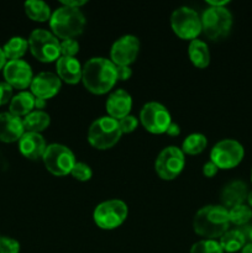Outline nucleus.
I'll list each match as a JSON object with an SVG mask.
<instances>
[{"label": "nucleus", "mask_w": 252, "mask_h": 253, "mask_svg": "<svg viewBox=\"0 0 252 253\" xmlns=\"http://www.w3.org/2000/svg\"><path fill=\"white\" fill-rule=\"evenodd\" d=\"M82 82L90 93L96 95L108 93L118 82L116 66L110 59L103 57L90 58L83 66Z\"/></svg>", "instance_id": "obj_1"}, {"label": "nucleus", "mask_w": 252, "mask_h": 253, "mask_svg": "<svg viewBox=\"0 0 252 253\" xmlns=\"http://www.w3.org/2000/svg\"><path fill=\"white\" fill-rule=\"evenodd\" d=\"M229 209L222 205H207L195 214L193 229L205 240H215L229 231Z\"/></svg>", "instance_id": "obj_2"}, {"label": "nucleus", "mask_w": 252, "mask_h": 253, "mask_svg": "<svg viewBox=\"0 0 252 253\" xmlns=\"http://www.w3.org/2000/svg\"><path fill=\"white\" fill-rule=\"evenodd\" d=\"M85 17L79 9H72L62 5L52 12L49 27L52 34L62 40L74 39L83 32L85 27Z\"/></svg>", "instance_id": "obj_3"}, {"label": "nucleus", "mask_w": 252, "mask_h": 253, "mask_svg": "<svg viewBox=\"0 0 252 253\" xmlns=\"http://www.w3.org/2000/svg\"><path fill=\"white\" fill-rule=\"evenodd\" d=\"M119 121L110 116H101L93 121L88 130V141L96 150H109L114 147L121 138Z\"/></svg>", "instance_id": "obj_4"}, {"label": "nucleus", "mask_w": 252, "mask_h": 253, "mask_svg": "<svg viewBox=\"0 0 252 253\" xmlns=\"http://www.w3.org/2000/svg\"><path fill=\"white\" fill-rule=\"evenodd\" d=\"M203 34L212 41H217L230 34L232 27V15L225 6H209L202 16Z\"/></svg>", "instance_id": "obj_5"}, {"label": "nucleus", "mask_w": 252, "mask_h": 253, "mask_svg": "<svg viewBox=\"0 0 252 253\" xmlns=\"http://www.w3.org/2000/svg\"><path fill=\"white\" fill-rule=\"evenodd\" d=\"M27 41H29V48L32 56L40 62H43V63L57 62L61 57V42L52 32L47 30H34Z\"/></svg>", "instance_id": "obj_6"}, {"label": "nucleus", "mask_w": 252, "mask_h": 253, "mask_svg": "<svg viewBox=\"0 0 252 253\" xmlns=\"http://www.w3.org/2000/svg\"><path fill=\"white\" fill-rule=\"evenodd\" d=\"M128 215L126 203L119 199L106 200L96 205L93 212V220L101 230H114L125 222Z\"/></svg>", "instance_id": "obj_7"}, {"label": "nucleus", "mask_w": 252, "mask_h": 253, "mask_svg": "<svg viewBox=\"0 0 252 253\" xmlns=\"http://www.w3.org/2000/svg\"><path fill=\"white\" fill-rule=\"evenodd\" d=\"M170 26L173 32L182 40L193 41L203 32L202 17L195 10L188 6H180L172 12Z\"/></svg>", "instance_id": "obj_8"}, {"label": "nucleus", "mask_w": 252, "mask_h": 253, "mask_svg": "<svg viewBox=\"0 0 252 253\" xmlns=\"http://www.w3.org/2000/svg\"><path fill=\"white\" fill-rule=\"evenodd\" d=\"M42 160L47 170L57 177L71 174L74 165L77 163L76 156L71 148L61 143H52L47 146Z\"/></svg>", "instance_id": "obj_9"}, {"label": "nucleus", "mask_w": 252, "mask_h": 253, "mask_svg": "<svg viewBox=\"0 0 252 253\" xmlns=\"http://www.w3.org/2000/svg\"><path fill=\"white\" fill-rule=\"evenodd\" d=\"M244 146L236 140L226 138L219 141L210 152V161L219 169H231L239 166L244 160Z\"/></svg>", "instance_id": "obj_10"}, {"label": "nucleus", "mask_w": 252, "mask_h": 253, "mask_svg": "<svg viewBox=\"0 0 252 253\" xmlns=\"http://www.w3.org/2000/svg\"><path fill=\"white\" fill-rule=\"evenodd\" d=\"M185 165L184 153L175 146L163 148L155 163L158 177L163 180H173L182 173Z\"/></svg>", "instance_id": "obj_11"}, {"label": "nucleus", "mask_w": 252, "mask_h": 253, "mask_svg": "<svg viewBox=\"0 0 252 253\" xmlns=\"http://www.w3.org/2000/svg\"><path fill=\"white\" fill-rule=\"evenodd\" d=\"M140 121L148 132L161 135V133L167 132L168 126L172 123V118L165 105L151 101V103L145 104L141 109Z\"/></svg>", "instance_id": "obj_12"}, {"label": "nucleus", "mask_w": 252, "mask_h": 253, "mask_svg": "<svg viewBox=\"0 0 252 253\" xmlns=\"http://www.w3.org/2000/svg\"><path fill=\"white\" fill-rule=\"evenodd\" d=\"M140 52V41L136 36L125 35L113 43L110 49V61L116 67L128 66L136 61Z\"/></svg>", "instance_id": "obj_13"}, {"label": "nucleus", "mask_w": 252, "mask_h": 253, "mask_svg": "<svg viewBox=\"0 0 252 253\" xmlns=\"http://www.w3.org/2000/svg\"><path fill=\"white\" fill-rule=\"evenodd\" d=\"M2 72L5 82L16 89H26L34 79L31 66L22 59L6 62Z\"/></svg>", "instance_id": "obj_14"}, {"label": "nucleus", "mask_w": 252, "mask_h": 253, "mask_svg": "<svg viewBox=\"0 0 252 253\" xmlns=\"http://www.w3.org/2000/svg\"><path fill=\"white\" fill-rule=\"evenodd\" d=\"M62 86V81L58 78V76L51 72H41L34 77L31 82V93L34 94L35 98L51 99L56 95Z\"/></svg>", "instance_id": "obj_15"}, {"label": "nucleus", "mask_w": 252, "mask_h": 253, "mask_svg": "<svg viewBox=\"0 0 252 253\" xmlns=\"http://www.w3.org/2000/svg\"><path fill=\"white\" fill-rule=\"evenodd\" d=\"M105 106L109 114L108 116L115 120H121L125 116L130 115L131 108H132V98L124 89H116L109 95Z\"/></svg>", "instance_id": "obj_16"}, {"label": "nucleus", "mask_w": 252, "mask_h": 253, "mask_svg": "<svg viewBox=\"0 0 252 253\" xmlns=\"http://www.w3.org/2000/svg\"><path fill=\"white\" fill-rule=\"evenodd\" d=\"M47 145L43 136L36 132H25L19 140V150L24 157L29 160L42 158Z\"/></svg>", "instance_id": "obj_17"}, {"label": "nucleus", "mask_w": 252, "mask_h": 253, "mask_svg": "<svg viewBox=\"0 0 252 253\" xmlns=\"http://www.w3.org/2000/svg\"><path fill=\"white\" fill-rule=\"evenodd\" d=\"M25 133L22 120L11 113L0 114V141L6 143L15 142Z\"/></svg>", "instance_id": "obj_18"}, {"label": "nucleus", "mask_w": 252, "mask_h": 253, "mask_svg": "<svg viewBox=\"0 0 252 253\" xmlns=\"http://www.w3.org/2000/svg\"><path fill=\"white\" fill-rule=\"evenodd\" d=\"M57 76L67 84H77L82 81L83 67L76 57L61 56L56 62Z\"/></svg>", "instance_id": "obj_19"}, {"label": "nucleus", "mask_w": 252, "mask_h": 253, "mask_svg": "<svg viewBox=\"0 0 252 253\" xmlns=\"http://www.w3.org/2000/svg\"><path fill=\"white\" fill-rule=\"evenodd\" d=\"M247 194H249V189H247L246 183L242 180H232L229 184L224 187L221 190V203L222 207L227 208H234L237 205L245 204L247 199Z\"/></svg>", "instance_id": "obj_20"}, {"label": "nucleus", "mask_w": 252, "mask_h": 253, "mask_svg": "<svg viewBox=\"0 0 252 253\" xmlns=\"http://www.w3.org/2000/svg\"><path fill=\"white\" fill-rule=\"evenodd\" d=\"M35 99L36 98L34 96V94L30 93V91H20L19 94L12 96V99L10 100L9 113L17 116V118L29 115L35 109Z\"/></svg>", "instance_id": "obj_21"}, {"label": "nucleus", "mask_w": 252, "mask_h": 253, "mask_svg": "<svg viewBox=\"0 0 252 253\" xmlns=\"http://www.w3.org/2000/svg\"><path fill=\"white\" fill-rule=\"evenodd\" d=\"M188 56L193 66L197 68H207L210 63V52L208 44L202 40H193L188 46Z\"/></svg>", "instance_id": "obj_22"}, {"label": "nucleus", "mask_w": 252, "mask_h": 253, "mask_svg": "<svg viewBox=\"0 0 252 253\" xmlns=\"http://www.w3.org/2000/svg\"><path fill=\"white\" fill-rule=\"evenodd\" d=\"M219 244L224 252L234 253L241 251L246 245V235L241 230H229L220 237Z\"/></svg>", "instance_id": "obj_23"}, {"label": "nucleus", "mask_w": 252, "mask_h": 253, "mask_svg": "<svg viewBox=\"0 0 252 253\" xmlns=\"http://www.w3.org/2000/svg\"><path fill=\"white\" fill-rule=\"evenodd\" d=\"M51 123V118L47 113L42 110H36L26 115L22 120L24 124L25 132H36L41 133L46 130Z\"/></svg>", "instance_id": "obj_24"}, {"label": "nucleus", "mask_w": 252, "mask_h": 253, "mask_svg": "<svg viewBox=\"0 0 252 253\" xmlns=\"http://www.w3.org/2000/svg\"><path fill=\"white\" fill-rule=\"evenodd\" d=\"M25 12L34 21L44 22L49 21L52 14L48 5L41 0H30L25 2Z\"/></svg>", "instance_id": "obj_25"}, {"label": "nucleus", "mask_w": 252, "mask_h": 253, "mask_svg": "<svg viewBox=\"0 0 252 253\" xmlns=\"http://www.w3.org/2000/svg\"><path fill=\"white\" fill-rule=\"evenodd\" d=\"M27 48H29V41L24 37L15 36L11 37L6 43L2 47V51L6 58L10 61H16L20 59L25 53H26Z\"/></svg>", "instance_id": "obj_26"}, {"label": "nucleus", "mask_w": 252, "mask_h": 253, "mask_svg": "<svg viewBox=\"0 0 252 253\" xmlns=\"http://www.w3.org/2000/svg\"><path fill=\"white\" fill-rule=\"evenodd\" d=\"M207 146L208 140L203 133H192V135L187 136V138L183 141L180 150L185 155L195 156L202 153L207 148Z\"/></svg>", "instance_id": "obj_27"}, {"label": "nucleus", "mask_w": 252, "mask_h": 253, "mask_svg": "<svg viewBox=\"0 0 252 253\" xmlns=\"http://www.w3.org/2000/svg\"><path fill=\"white\" fill-rule=\"evenodd\" d=\"M229 219L230 224H234L236 226H244L252 219V209L246 204L231 208L229 209Z\"/></svg>", "instance_id": "obj_28"}, {"label": "nucleus", "mask_w": 252, "mask_h": 253, "mask_svg": "<svg viewBox=\"0 0 252 253\" xmlns=\"http://www.w3.org/2000/svg\"><path fill=\"white\" fill-rule=\"evenodd\" d=\"M190 253H224L216 240H202L190 249Z\"/></svg>", "instance_id": "obj_29"}, {"label": "nucleus", "mask_w": 252, "mask_h": 253, "mask_svg": "<svg viewBox=\"0 0 252 253\" xmlns=\"http://www.w3.org/2000/svg\"><path fill=\"white\" fill-rule=\"evenodd\" d=\"M71 174L74 179L79 180V182H86V180H89L93 177V170L85 163L77 162L74 165L73 169H72Z\"/></svg>", "instance_id": "obj_30"}, {"label": "nucleus", "mask_w": 252, "mask_h": 253, "mask_svg": "<svg viewBox=\"0 0 252 253\" xmlns=\"http://www.w3.org/2000/svg\"><path fill=\"white\" fill-rule=\"evenodd\" d=\"M79 52V43L77 40L69 39L63 40L61 42V56L63 57H76Z\"/></svg>", "instance_id": "obj_31"}, {"label": "nucleus", "mask_w": 252, "mask_h": 253, "mask_svg": "<svg viewBox=\"0 0 252 253\" xmlns=\"http://www.w3.org/2000/svg\"><path fill=\"white\" fill-rule=\"evenodd\" d=\"M20 244L11 237H0V253H19Z\"/></svg>", "instance_id": "obj_32"}, {"label": "nucleus", "mask_w": 252, "mask_h": 253, "mask_svg": "<svg viewBox=\"0 0 252 253\" xmlns=\"http://www.w3.org/2000/svg\"><path fill=\"white\" fill-rule=\"evenodd\" d=\"M118 121H119V125H120L121 132H123V133L133 132V131L136 130V127H137V125H138L137 119H136L135 116H132V115L125 116V118L121 119V120H118Z\"/></svg>", "instance_id": "obj_33"}, {"label": "nucleus", "mask_w": 252, "mask_h": 253, "mask_svg": "<svg viewBox=\"0 0 252 253\" xmlns=\"http://www.w3.org/2000/svg\"><path fill=\"white\" fill-rule=\"evenodd\" d=\"M12 99V86L9 85L6 82L0 83V106L10 103Z\"/></svg>", "instance_id": "obj_34"}, {"label": "nucleus", "mask_w": 252, "mask_h": 253, "mask_svg": "<svg viewBox=\"0 0 252 253\" xmlns=\"http://www.w3.org/2000/svg\"><path fill=\"white\" fill-rule=\"evenodd\" d=\"M116 74H118V81H127L132 76V69L128 66L116 67Z\"/></svg>", "instance_id": "obj_35"}, {"label": "nucleus", "mask_w": 252, "mask_h": 253, "mask_svg": "<svg viewBox=\"0 0 252 253\" xmlns=\"http://www.w3.org/2000/svg\"><path fill=\"white\" fill-rule=\"evenodd\" d=\"M217 170H219V168H217L211 161H209V162H207L203 166V174L208 178H212L214 175H216Z\"/></svg>", "instance_id": "obj_36"}, {"label": "nucleus", "mask_w": 252, "mask_h": 253, "mask_svg": "<svg viewBox=\"0 0 252 253\" xmlns=\"http://www.w3.org/2000/svg\"><path fill=\"white\" fill-rule=\"evenodd\" d=\"M86 1L84 0H63L62 5L67 7H72V9H79L81 6L85 5Z\"/></svg>", "instance_id": "obj_37"}, {"label": "nucleus", "mask_w": 252, "mask_h": 253, "mask_svg": "<svg viewBox=\"0 0 252 253\" xmlns=\"http://www.w3.org/2000/svg\"><path fill=\"white\" fill-rule=\"evenodd\" d=\"M167 135L169 136H173V137H175V136H179L180 133V127L178 124H174V123H170V125L168 126L167 128Z\"/></svg>", "instance_id": "obj_38"}, {"label": "nucleus", "mask_w": 252, "mask_h": 253, "mask_svg": "<svg viewBox=\"0 0 252 253\" xmlns=\"http://www.w3.org/2000/svg\"><path fill=\"white\" fill-rule=\"evenodd\" d=\"M208 4H209L210 6L220 7V6H225V5H226V4H229V1H227V0H221V1H215V0H209V1H208Z\"/></svg>", "instance_id": "obj_39"}, {"label": "nucleus", "mask_w": 252, "mask_h": 253, "mask_svg": "<svg viewBox=\"0 0 252 253\" xmlns=\"http://www.w3.org/2000/svg\"><path fill=\"white\" fill-rule=\"evenodd\" d=\"M46 100H43V99H39L36 98L35 99V108L37 109V110H41V109H43L44 106H46Z\"/></svg>", "instance_id": "obj_40"}, {"label": "nucleus", "mask_w": 252, "mask_h": 253, "mask_svg": "<svg viewBox=\"0 0 252 253\" xmlns=\"http://www.w3.org/2000/svg\"><path fill=\"white\" fill-rule=\"evenodd\" d=\"M5 64H6V57H5L2 48L0 47V69H4Z\"/></svg>", "instance_id": "obj_41"}, {"label": "nucleus", "mask_w": 252, "mask_h": 253, "mask_svg": "<svg viewBox=\"0 0 252 253\" xmlns=\"http://www.w3.org/2000/svg\"><path fill=\"white\" fill-rule=\"evenodd\" d=\"M241 253H252V244H246L244 249L241 250Z\"/></svg>", "instance_id": "obj_42"}, {"label": "nucleus", "mask_w": 252, "mask_h": 253, "mask_svg": "<svg viewBox=\"0 0 252 253\" xmlns=\"http://www.w3.org/2000/svg\"><path fill=\"white\" fill-rule=\"evenodd\" d=\"M246 202H247V205H249V207L252 209V190L251 192H249V194H247Z\"/></svg>", "instance_id": "obj_43"}, {"label": "nucleus", "mask_w": 252, "mask_h": 253, "mask_svg": "<svg viewBox=\"0 0 252 253\" xmlns=\"http://www.w3.org/2000/svg\"><path fill=\"white\" fill-rule=\"evenodd\" d=\"M245 235H246V239L250 240V244H252V227L251 229H249V232Z\"/></svg>", "instance_id": "obj_44"}, {"label": "nucleus", "mask_w": 252, "mask_h": 253, "mask_svg": "<svg viewBox=\"0 0 252 253\" xmlns=\"http://www.w3.org/2000/svg\"><path fill=\"white\" fill-rule=\"evenodd\" d=\"M251 182H252V170H251Z\"/></svg>", "instance_id": "obj_45"}]
</instances>
